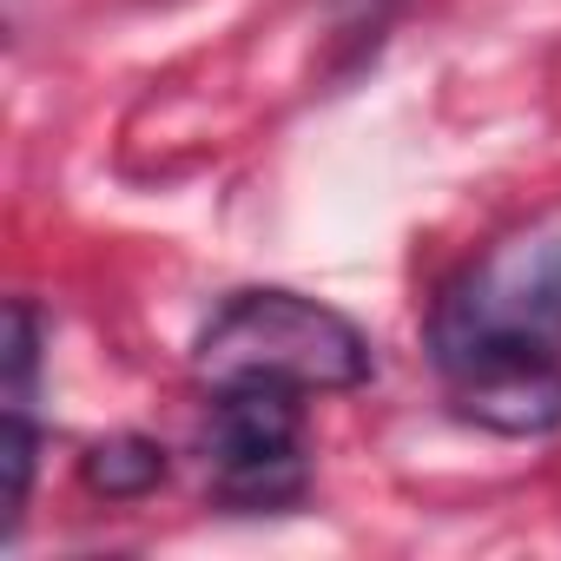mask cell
I'll use <instances>...</instances> for the list:
<instances>
[{
    "instance_id": "6",
    "label": "cell",
    "mask_w": 561,
    "mask_h": 561,
    "mask_svg": "<svg viewBox=\"0 0 561 561\" xmlns=\"http://www.w3.org/2000/svg\"><path fill=\"white\" fill-rule=\"evenodd\" d=\"M34 456H41V430H34V416H27V403H8V430H0V469H8V528H14L21 508H27Z\"/></svg>"
},
{
    "instance_id": "4",
    "label": "cell",
    "mask_w": 561,
    "mask_h": 561,
    "mask_svg": "<svg viewBox=\"0 0 561 561\" xmlns=\"http://www.w3.org/2000/svg\"><path fill=\"white\" fill-rule=\"evenodd\" d=\"M456 410L495 436H548L561 430V364H522L456 383Z\"/></svg>"
},
{
    "instance_id": "1",
    "label": "cell",
    "mask_w": 561,
    "mask_h": 561,
    "mask_svg": "<svg viewBox=\"0 0 561 561\" xmlns=\"http://www.w3.org/2000/svg\"><path fill=\"white\" fill-rule=\"evenodd\" d=\"M430 357L449 383L561 364V238H502L443 291Z\"/></svg>"
},
{
    "instance_id": "2",
    "label": "cell",
    "mask_w": 561,
    "mask_h": 561,
    "mask_svg": "<svg viewBox=\"0 0 561 561\" xmlns=\"http://www.w3.org/2000/svg\"><path fill=\"white\" fill-rule=\"evenodd\" d=\"M192 364L218 390L225 383H285L298 397L305 390H357L377 370L370 337L344 311H331L305 291H238L198 331Z\"/></svg>"
},
{
    "instance_id": "7",
    "label": "cell",
    "mask_w": 561,
    "mask_h": 561,
    "mask_svg": "<svg viewBox=\"0 0 561 561\" xmlns=\"http://www.w3.org/2000/svg\"><path fill=\"white\" fill-rule=\"evenodd\" d=\"M34 370H41V311L14 298L8 305V403H27Z\"/></svg>"
},
{
    "instance_id": "3",
    "label": "cell",
    "mask_w": 561,
    "mask_h": 561,
    "mask_svg": "<svg viewBox=\"0 0 561 561\" xmlns=\"http://www.w3.org/2000/svg\"><path fill=\"white\" fill-rule=\"evenodd\" d=\"M218 495L238 508H277L305 489V410L285 383H225L205 423Z\"/></svg>"
},
{
    "instance_id": "5",
    "label": "cell",
    "mask_w": 561,
    "mask_h": 561,
    "mask_svg": "<svg viewBox=\"0 0 561 561\" xmlns=\"http://www.w3.org/2000/svg\"><path fill=\"white\" fill-rule=\"evenodd\" d=\"M80 476H87V489L93 495H106V502H139V495H152L159 482H165V449L152 443V436H106V443H93L87 456H80Z\"/></svg>"
}]
</instances>
